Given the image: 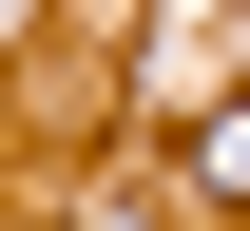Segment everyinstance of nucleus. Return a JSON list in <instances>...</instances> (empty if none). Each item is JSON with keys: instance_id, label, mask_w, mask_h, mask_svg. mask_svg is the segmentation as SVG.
<instances>
[{"instance_id": "1", "label": "nucleus", "mask_w": 250, "mask_h": 231, "mask_svg": "<svg viewBox=\"0 0 250 231\" xmlns=\"http://www.w3.org/2000/svg\"><path fill=\"white\" fill-rule=\"evenodd\" d=\"M192 193H250V97H231L212 135H192Z\"/></svg>"}]
</instances>
